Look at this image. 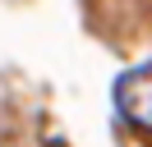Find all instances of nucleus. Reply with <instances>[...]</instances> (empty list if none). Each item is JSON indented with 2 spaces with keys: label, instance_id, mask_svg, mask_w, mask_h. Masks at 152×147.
I'll use <instances>...</instances> for the list:
<instances>
[{
  "label": "nucleus",
  "instance_id": "1",
  "mask_svg": "<svg viewBox=\"0 0 152 147\" xmlns=\"http://www.w3.org/2000/svg\"><path fill=\"white\" fill-rule=\"evenodd\" d=\"M115 106L134 129L152 133V64H138V69L115 78Z\"/></svg>",
  "mask_w": 152,
  "mask_h": 147
}]
</instances>
